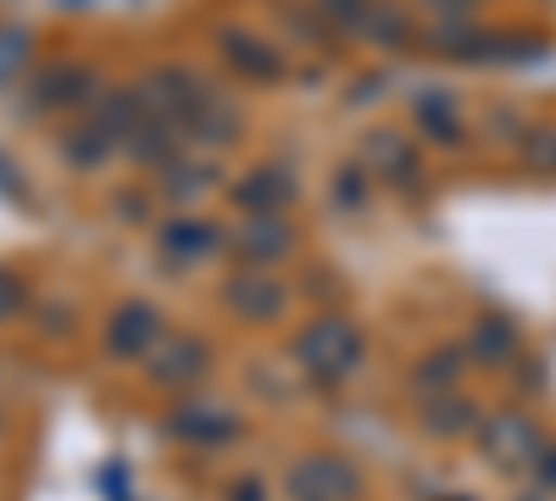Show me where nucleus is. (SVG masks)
<instances>
[{"label": "nucleus", "mask_w": 556, "mask_h": 501, "mask_svg": "<svg viewBox=\"0 0 556 501\" xmlns=\"http://www.w3.org/2000/svg\"><path fill=\"white\" fill-rule=\"evenodd\" d=\"M134 96H139V117L167 123V128L184 134V123L195 117V107L212 96V84L201 73H190V67H156V73H146V84H139Z\"/></svg>", "instance_id": "obj_1"}, {"label": "nucleus", "mask_w": 556, "mask_h": 501, "mask_svg": "<svg viewBox=\"0 0 556 501\" xmlns=\"http://www.w3.org/2000/svg\"><path fill=\"white\" fill-rule=\"evenodd\" d=\"M362 356V340L345 317H317L301 335V362L312 368V379H345Z\"/></svg>", "instance_id": "obj_2"}, {"label": "nucleus", "mask_w": 556, "mask_h": 501, "mask_svg": "<svg viewBox=\"0 0 556 501\" xmlns=\"http://www.w3.org/2000/svg\"><path fill=\"white\" fill-rule=\"evenodd\" d=\"M96 96H101V84L84 62H45L34 73V107H45V112H67V107H84V101L96 107Z\"/></svg>", "instance_id": "obj_3"}, {"label": "nucleus", "mask_w": 556, "mask_h": 501, "mask_svg": "<svg viewBox=\"0 0 556 501\" xmlns=\"http://www.w3.org/2000/svg\"><path fill=\"white\" fill-rule=\"evenodd\" d=\"M290 496L295 501H351L356 496V468L345 458H329V451H317V458L295 463L290 474Z\"/></svg>", "instance_id": "obj_4"}, {"label": "nucleus", "mask_w": 556, "mask_h": 501, "mask_svg": "<svg viewBox=\"0 0 556 501\" xmlns=\"http://www.w3.org/2000/svg\"><path fill=\"white\" fill-rule=\"evenodd\" d=\"M217 51H223V62L235 67L240 78H262V84H267V78L285 73V57H278L262 34H251V28H240V23L217 28Z\"/></svg>", "instance_id": "obj_5"}, {"label": "nucleus", "mask_w": 556, "mask_h": 501, "mask_svg": "<svg viewBox=\"0 0 556 501\" xmlns=\"http://www.w3.org/2000/svg\"><path fill=\"white\" fill-rule=\"evenodd\" d=\"M290 246H295V235H290V223L278 212H251V217H240V229H235V251L245 262H278Z\"/></svg>", "instance_id": "obj_6"}, {"label": "nucleus", "mask_w": 556, "mask_h": 501, "mask_svg": "<svg viewBox=\"0 0 556 501\" xmlns=\"http://www.w3.org/2000/svg\"><path fill=\"white\" fill-rule=\"evenodd\" d=\"M156 340V306L151 301H128L112 312V324H106V351L117 356H139V351H151Z\"/></svg>", "instance_id": "obj_7"}, {"label": "nucleus", "mask_w": 556, "mask_h": 501, "mask_svg": "<svg viewBox=\"0 0 556 501\" xmlns=\"http://www.w3.org/2000/svg\"><path fill=\"white\" fill-rule=\"evenodd\" d=\"M295 196V178L285 173V167H251L240 185H235V201L245 206V212H278Z\"/></svg>", "instance_id": "obj_8"}, {"label": "nucleus", "mask_w": 556, "mask_h": 501, "mask_svg": "<svg viewBox=\"0 0 556 501\" xmlns=\"http://www.w3.org/2000/svg\"><path fill=\"white\" fill-rule=\"evenodd\" d=\"M167 429H173L178 440H195V446H212V440H223L228 429H235V418H228L223 406H201V401H184L178 413L167 418Z\"/></svg>", "instance_id": "obj_9"}, {"label": "nucleus", "mask_w": 556, "mask_h": 501, "mask_svg": "<svg viewBox=\"0 0 556 501\" xmlns=\"http://www.w3.org/2000/svg\"><path fill=\"white\" fill-rule=\"evenodd\" d=\"M184 134H190V140H206V146L235 140V134H240V112H235V101H223L217 89H212V96L195 107V117L184 123Z\"/></svg>", "instance_id": "obj_10"}, {"label": "nucleus", "mask_w": 556, "mask_h": 501, "mask_svg": "<svg viewBox=\"0 0 556 501\" xmlns=\"http://www.w3.org/2000/svg\"><path fill=\"white\" fill-rule=\"evenodd\" d=\"M201 368H206V351H201L195 340H173L162 356H151V374H156L162 385H190Z\"/></svg>", "instance_id": "obj_11"}, {"label": "nucleus", "mask_w": 556, "mask_h": 501, "mask_svg": "<svg viewBox=\"0 0 556 501\" xmlns=\"http://www.w3.org/2000/svg\"><path fill=\"white\" fill-rule=\"evenodd\" d=\"M356 28L374 39V45H401L412 34V23H406V12L395 7V0H367V12H362Z\"/></svg>", "instance_id": "obj_12"}, {"label": "nucleus", "mask_w": 556, "mask_h": 501, "mask_svg": "<svg viewBox=\"0 0 556 501\" xmlns=\"http://www.w3.org/2000/svg\"><path fill=\"white\" fill-rule=\"evenodd\" d=\"M228 301H235L245 317H273L285 296H278V285H267L262 273H256V279H251V273H240V279H228Z\"/></svg>", "instance_id": "obj_13"}, {"label": "nucleus", "mask_w": 556, "mask_h": 501, "mask_svg": "<svg viewBox=\"0 0 556 501\" xmlns=\"http://www.w3.org/2000/svg\"><path fill=\"white\" fill-rule=\"evenodd\" d=\"M112 146H117V134H106L96 117H89L84 128H73V134H67V162H73V167H96Z\"/></svg>", "instance_id": "obj_14"}, {"label": "nucleus", "mask_w": 556, "mask_h": 501, "mask_svg": "<svg viewBox=\"0 0 556 501\" xmlns=\"http://www.w3.org/2000/svg\"><path fill=\"white\" fill-rule=\"evenodd\" d=\"M173 140H178V128L139 117V123H134V134H128V151H134V156H146V162H162V156L173 151Z\"/></svg>", "instance_id": "obj_15"}, {"label": "nucleus", "mask_w": 556, "mask_h": 501, "mask_svg": "<svg viewBox=\"0 0 556 501\" xmlns=\"http://www.w3.org/2000/svg\"><path fill=\"white\" fill-rule=\"evenodd\" d=\"M162 246H167L173 256H201V251H212V246H217V235L206 229V223H195V217H178L173 229L162 235Z\"/></svg>", "instance_id": "obj_16"}, {"label": "nucleus", "mask_w": 556, "mask_h": 501, "mask_svg": "<svg viewBox=\"0 0 556 501\" xmlns=\"http://www.w3.org/2000/svg\"><path fill=\"white\" fill-rule=\"evenodd\" d=\"M28 62V34L23 28H0V78H12Z\"/></svg>", "instance_id": "obj_17"}, {"label": "nucleus", "mask_w": 556, "mask_h": 501, "mask_svg": "<svg viewBox=\"0 0 556 501\" xmlns=\"http://www.w3.org/2000/svg\"><path fill=\"white\" fill-rule=\"evenodd\" d=\"M212 185V167H167V196H201Z\"/></svg>", "instance_id": "obj_18"}, {"label": "nucleus", "mask_w": 556, "mask_h": 501, "mask_svg": "<svg viewBox=\"0 0 556 501\" xmlns=\"http://www.w3.org/2000/svg\"><path fill=\"white\" fill-rule=\"evenodd\" d=\"M417 117H424V128L434 134V140H456V117H451V107L424 101V107H417Z\"/></svg>", "instance_id": "obj_19"}, {"label": "nucleus", "mask_w": 556, "mask_h": 501, "mask_svg": "<svg viewBox=\"0 0 556 501\" xmlns=\"http://www.w3.org/2000/svg\"><path fill=\"white\" fill-rule=\"evenodd\" d=\"M323 12H329L334 23H345V28H356L362 23V12H367V0H317Z\"/></svg>", "instance_id": "obj_20"}, {"label": "nucleus", "mask_w": 556, "mask_h": 501, "mask_svg": "<svg viewBox=\"0 0 556 501\" xmlns=\"http://www.w3.org/2000/svg\"><path fill=\"white\" fill-rule=\"evenodd\" d=\"M23 306V285L12 279V273H0V317H12Z\"/></svg>", "instance_id": "obj_21"}, {"label": "nucleus", "mask_w": 556, "mask_h": 501, "mask_svg": "<svg viewBox=\"0 0 556 501\" xmlns=\"http://www.w3.org/2000/svg\"><path fill=\"white\" fill-rule=\"evenodd\" d=\"M424 7H429V12H440L445 23H462V17L473 12V0H424Z\"/></svg>", "instance_id": "obj_22"}]
</instances>
